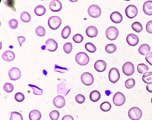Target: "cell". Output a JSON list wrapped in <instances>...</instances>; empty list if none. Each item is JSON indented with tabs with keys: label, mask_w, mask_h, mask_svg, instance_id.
<instances>
[{
	"label": "cell",
	"mask_w": 152,
	"mask_h": 120,
	"mask_svg": "<svg viewBox=\"0 0 152 120\" xmlns=\"http://www.w3.org/2000/svg\"><path fill=\"white\" fill-rule=\"evenodd\" d=\"M86 34L91 38L96 37L98 34V30L94 26H89L86 29Z\"/></svg>",
	"instance_id": "cell-17"
},
{
	"label": "cell",
	"mask_w": 152,
	"mask_h": 120,
	"mask_svg": "<svg viewBox=\"0 0 152 120\" xmlns=\"http://www.w3.org/2000/svg\"><path fill=\"white\" fill-rule=\"evenodd\" d=\"M9 25L12 29H16L18 26V21L16 19H12L9 21Z\"/></svg>",
	"instance_id": "cell-41"
},
{
	"label": "cell",
	"mask_w": 152,
	"mask_h": 120,
	"mask_svg": "<svg viewBox=\"0 0 152 120\" xmlns=\"http://www.w3.org/2000/svg\"><path fill=\"white\" fill-rule=\"evenodd\" d=\"M2 57L3 60H5L6 62H12L15 59V54L11 50H7V51L4 52Z\"/></svg>",
	"instance_id": "cell-19"
},
{
	"label": "cell",
	"mask_w": 152,
	"mask_h": 120,
	"mask_svg": "<svg viewBox=\"0 0 152 120\" xmlns=\"http://www.w3.org/2000/svg\"><path fill=\"white\" fill-rule=\"evenodd\" d=\"M9 120H23V116H21V113L18 112H12L11 113L10 119Z\"/></svg>",
	"instance_id": "cell-32"
},
{
	"label": "cell",
	"mask_w": 152,
	"mask_h": 120,
	"mask_svg": "<svg viewBox=\"0 0 152 120\" xmlns=\"http://www.w3.org/2000/svg\"><path fill=\"white\" fill-rule=\"evenodd\" d=\"M151 103H152V98H151Z\"/></svg>",
	"instance_id": "cell-48"
},
{
	"label": "cell",
	"mask_w": 152,
	"mask_h": 120,
	"mask_svg": "<svg viewBox=\"0 0 152 120\" xmlns=\"http://www.w3.org/2000/svg\"><path fill=\"white\" fill-rule=\"evenodd\" d=\"M108 77H109V80L110 82L116 83L120 78V74H119V70L116 68H112L110 70Z\"/></svg>",
	"instance_id": "cell-7"
},
{
	"label": "cell",
	"mask_w": 152,
	"mask_h": 120,
	"mask_svg": "<svg viewBox=\"0 0 152 120\" xmlns=\"http://www.w3.org/2000/svg\"><path fill=\"white\" fill-rule=\"evenodd\" d=\"M46 11H47V9H46V8L43 6V5H37L36 8H35L34 9V13L37 16H42L43 15L45 14L46 13Z\"/></svg>",
	"instance_id": "cell-25"
},
{
	"label": "cell",
	"mask_w": 152,
	"mask_h": 120,
	"mask_svg": "<svg viewBox=\"0 0 152 120\" xmlns=\"http://www.w3.org/2000/svg\"><path fill=\"white\" fill-rule=\"evenodd\" d=\"M62 120H74L73 117L70 115H66L65 116H63V118L62 119Z\"/></svg>",
	"instance_id": "cell-46"
},
{
	"label": "cell",
	"mask_w": 152,
	"mask_h": 120,
	"mask_svg": "<svg viewBox=\"0 0 152 120\" xmlns=\"http://www.w3.org/2000/svg\"><path fill=\"white\" fill-rule=\"evenodd\" d=\"M81 81L85 85L90 86L94 83V76L91 73H89V72H85V73L81 75Z\"/></svg>",
	"instance_id": "cell-8"
},
{
	"label": "cell",
	"mask_w": 152,
	"mask_h": 120,
	"mask_svg": "<svg viewBox=\"0 0 152 120\" xmlns=\"http://www.w3.org/2000/svg\"><path fill=\"white\" fill-rule=\"evenodd\" d=\"M145 59H146V61L148 62L149 65H152V53H151L148 56H147L146 58H145Z\"/></svg>",
	"instance_id": "cell-44"
},
{
	"label": "cell",
	"mask_w": 152,
	"mask_h": 120,
	"mask_svg": "<svg viewBox=\"0 0 152 120\" xmlns=\"http://www.w3.org/2000/svg\"><path fill=\"white\" fill-rule=\"evenodd\" d=\"M111 107H112V106H111L110 103H109V102H107V101L104 102V103H101L100 106V110L104 112L110 111V110H111Z\"/></svg>",
	"instance_id": "cell-30"
},
{
	"label": "cell",
	"mask_w": 152,
	"mask_h": 120,
	"mask_svg": "<svg viewBox=\"0 0 152 120\" xmlns=\"http://www.w3.org/2000/svg\"><path fill=\"white\" fill-rule=\"evenodd\" d=\"M88 15L91 17L94 18H97L100 17V15H101V9H100V6L97 5H91L88 8Z\"/></svg>",
	"instance_id": "cell-5"
},
{
	"label": "cell",
	"mask_w": 152,
	"mask_h": 120,
	"mask_svg": "<svg viewBox=\"0 0 152 120\" xmlns=\"http://www.w3.org/2000/svg\"><path fill=\"white\" fill-rule=\"evenodd\" d=\"M110 20L115 24H119L123 21V16L118 12H113L110 15Z\"/></svg>",
	"instance_id": "cell-18"
},
{
	"label": "cell",
	"mask_w": 152,
	"mask_h": 120,
	"mask_svg": "<svg viewBox=\"0 0 152 120\" xmlns=\"http://www.w3.org/2000/svg\"><path fill=\"white\" fill-rule=\"evenodd\" d=\"M138 53L142 56H148L151 53V47L148 44H142L138 48Z\"/></svg>",
	"instance_id": "cell-20"
},
{
	"label": "cell",
	"mask_w": 152,
	"mask_h": 120,
	"mask_svg": "<svg viewBox=\"0 0 152 120\" xmlns=\"http://www.w3.org/2000/svg\"><path fill=\"white\" fill-rule=\"evenodd\" d=\"M59 115H60L59 112H58L57 110H53V111L50 113V117L52 120H57L59 119Z\"/></svg>",
	"instance_id": "cell-39"
},
{
	"label": "cell",
	"mask_w": 152,
	"mask_h": 120,
	"mask_svg": "<svg viewBox=\"0 0 152 120\" xmlns=\"http://www.w3.org/2000/svg\"><path fill=\"white\" fill-rule=\"evenodd\" d=\"M137 70H138V73H140V74H145L148 71V67L145 64L140 63L137 65Z\"/></svg>",
	"instance_id": "cell-26"
},
{
	"label": "cell",
	"mask_w": 152,
	"mask_h": 120,
	"mask_svg": "<svg viewBox=\"0 0 152 120\" xmlns=\"http://www.w3.org/2000/svg\"><path fill=\"white\" fill-rule=\"evenodd\" d=\"M95 70L98 72H103L107 69V62L104 60H97L94 63Z\"/></svg>",
	"instance_id": "cell-15"
},
{
	"label": "cell",
	"mask_w": 152,
	"mask_h": 120,
	"mask_svg": "<svg viewBox=\"0 0 152 120\" xmlns=\"http://www.w3.org/2000/svg\"><path fill=\"white\" fill-rule=\"evenodd\" d=\"M35 32H36V34L39 37H43L46 34V30L42 26H38L35 30Z\"/></svg>",
	"instance_id": "cell-35"
},
{
	"label": "cell",
	"mask_w": 152,
	"mask_h": 120,
	"mask_svg": "<svg viewBox=\"0 0 152 120\" xmlns=\"http://www.w3.org/2000/svg\"><path fill=\"white\" fill-rule=\"evenodd\" d=\"M128 116L132 120H139L142 116V112L138 107H132L129 110Z\"/></svg>",
	"instance_id": "cell-3"
},
{
	"label": "cell",
	"mask_w": 152,
	"mask_h": 120,
	"mask_svg": "<svg viewBox=\"0 0 152 120\" xmlns=\"http://www.w3.org/2000/svg\"><path fill=\"white\" fill-rule=\"evenodd\" d=\"M135 85V79L129 78L128 80H126L125 82V86L127 89H131V88H134V86Z\"/></svg>",
	"instance_id": "cell-33"
},
{
	"label": "cell",
	"mask_w": 152,
	"mask_h": 120,
	"mask_svg": "<svg viewBox=\"0 0 152 120\" xmlns=\"http://www.w3.org/2000/svg\"><path fill=\"white\" fill-rule=\"evenodd\" d=\"M85 46L87 51H88L89 53H94L96 52V50H97V48H96V46H94V44H93V43H87Z\"/></svg>",
	"instance_id": "cell-34"
},
{
	"label": "cell",
	"mask_w": 152,
	"mask_h": 120,
	"mask_svg": "<svg viewBox=\"0 0 152 120\" xmlns=\"http://www.w3.org/2000/svg\"><path fill=\"white\" fill-rule=\"evenodd\" d=\"M41 113L37 110H34L30 112L29 119L30 120H40L41 119Z\"/></svg>",
	"instance_id": "cell-22"
},
{
	"label": "cell",
	"mask_w": 152,
	"mask_h": 120,
	"mask_svg": "<svg viewBox=\"0 0 152 120\" xmlns=\"http://www.w3.org/2000/svg\"><path fill=\"white\" fill-rule=\"evenodd\" d=\"M132 28L137 33L142 32V29H143L142 24L140 22H138V21H135L132 24Z\"/></svg>",
	"instance_id": "cell-29"
},
{
	"label": "cell",
	"mask_w": 152,
	"mask_h": 120,
	"mask_svg": "<svg viewBox=\"0 0 152 120\" xmlns=\"http://www.w3.org/2000/svg\"><path fill=\"white\" fill-rule=\"evenodd\" d=\"M70 34H71V28H70L69 26H66V27L62 29L61 35H62V37L63 38V39H67V38L70 36Z\"/></svg>",
	"instance_id": "cell-27"
},
{
	"label": "cell",
	"mask_w": 152,
	"mask_h": 120,
	"mask_svg": "<svg viewBox=\"0 0 152 120\" xmlns=\"http://www.w3.org/2000/svg\"><path fill=\"white\" fill-rule=\"evenodd\" d=\"M146 31L149 34H152V21H149L146 24Z\"/></svg>",
	"instance_id": "cell-43"
},
{
	"label": "cell",
	"mask_w": 152,
	"mask_h": 120,
	"mask_svg": "<svg viewBox=\"0 0 152 120\" xmlns=\"http://www.w3.org/2000/svg\"><path fill=\"white\" fill-rule=\"evenodd\" d=\"M24 98H25V97H24V95L21 92L16 93L15 95V99L16 101H18V102L24 101Z\"/></svg>",
	"instance_id": "cell-40"
},
{
	"label": "cell",
	"mask_w": 152,
	"mask_h": 120,
	"mask_svg": "<svg viewBox=\"0 0 152 120\" xmlns=\"http://www.w3.org/2000/svg\"><path fill=\"white\" fill-rule=\"evenodd\" d=\"M9 78L12 81H17L21 76V72L18 68H12L9 72Z\"/></svg>",
	"instance_id": "cell-11"
},
{
	"label": "cell",
	"mask_w": 152,
	"mask_h": 120,
	"mask_svg": "<svg viewBox=\"0 0 152 120\" xmlns=\"http://www.w3.org/2000/svg\"><path fill=\"white\" fill-rule=\"evenodd\" d=\"M72 40H74V42H75L76 43H80L83 41L84 37L83 36H82L81 34H75L74 36H73Z\"/></svg>",
	"instance_id": "cell-38"
},
{
	"label": "cell",
	"mask_w": 152,
	"mask_h": 120,
	"mask_svg": "<svg viewBox=\"0 0 152 120\" xmlns=\"http://www.w3.org/2000/svg\"><path fill=\"white\" fill-rule=\"evenodd\" d=\"M113 102L116 106H121L126 102V97L121 92H117L113 95Z\"/></svg>",
	"instance_id": "cell-6"
},
{
	"label": "cell",
	"mask_w": 152,
	"mask_h": 120,
	"mask_svg": "<svg viewBox=\"0 0 152 120\" xmlns=\"http://www.w3.org/2000/svg\"><path fill=\"white\" fill-rule=\"evenodd\" d=\"M126 41H127L128 44L130 45L131 46H135L139 43V38L137 35L130 34H128V36L126 37Z\"/></svg>",
	"instance_id": "cell-13"
},
{
	"label": "cell",
	"mask_w": 152,
	"mask_h": 120,
	"mask_svg": "<svg viewBox=\"0 0 152 120\" xmlns=\"http://www.w3.org/2000/svg\"><path fill=\"white\" fill-rule=\"evenodd\" d=\"M105 50L107 53H113L116 51V45L112 44V43H110V44H107L105 46Z\"/></svg>",
	"instance_id": "cell-31"
},
{
	"label": "cell",
	"mask_w": 152,
	"mask_h": 120,
	"mask_svg": "<svg viewBox=\"0 0 152 120\" xmlns=\"http://www.w3.org/2000/svg\"><path fill=\"white\" fill-rule=\"evenodd\" d=\"M75 61L78 65H88L89 61H90V58H89V56H88L85 53L80 52V53L76 54Z\"/></svg>",
	"instance_id": "cell-2"
},
{
	"label": "cell",
	"mask_w": 152,
	"mask_h": 120,
	"mask_svg": "<svg viewBox=\"0 0 152 120\" xmlns=\"http://www.w3.org/2000/svg\"><path fill=\"white\" fill-rule=\"evenodd\" d=\"M21 20L23 22L28 23L31 21V17L29 13H28L27 12H23L21 14Z\"/></svg>",
	"instance_id": "cell-28"
},
{
	"label": "cell",
	"mask_w": 152,
	"mask_h": 120,
	"mask_svg": "<svg viewBox=\"0 0 152 120\" xmlns=\"http://www.w3.org/2000/svg\"><path fill=\"white\" fill-rule=\"evenodd\" d=\"M63 50H64L66 53L69 54L72 52V44L71 43H65L64 46H63Z\"/></svg>",
	"instance_id": "cell-37"
},
{
	"label": "cell",
	"mask_w": 152,
	"mask_h": 120,
	"mask_svg": "<svg viewBox=\"0 0 152 120\" xmlns=\"http://www.w3.org/2000/svg\"><path fill=\"white\" fill-rule=\"evenodd\" d=\"M62 24V20L59 16L54 15L48 19V25L52 30H57Z\"/></svg>",
	"instance_id": "cell-1"
},
{
	"label": "cell",
	"mask_w": 152,
	"mask_h": 120,
	"mask_svg": "<svg viewBox=\"0 0 152 120\" xmlns=\"http://www.w3.org/2000/svg\"><path fill=\"white\" fill-rule=\"evenodd\" d=\"M18 43L20 46H22V43L25 41V37H24L19 36L18 37Z\"/></svg>",
	"instance_id": "cell-45"
},
{
	"label": "cell",
	"mask_w": 152,
	"mask_h": 120,
	"mask_svg": "<svg viewBox=\"0 0 152 120\" xmlns=\"http://www.w3.org/2000/svg\"><path fill=\"white\" fill-rule=\"evenodd\" d=\"M143 12L147 15H152V1H147L144 3Z\"/></svg>",
	"instance_id": "cell-21"
},
{
	"label": "cell",
	"mask_w": 152,
	"mask_h": 120,
	"mask_svg": "<svg viewBox=\"0 0 152 120\" xmlns=\"http://www.w3.org/2000/svg\"><path fill=\"white\" fill-rule=\"evenodd\" d=\"M119 36V30L116 27H110L106 31V37L109 40H115Z\"/></svg>",
	"instance_id": "cell-4"
},
{
	"label": "cell",
	"mask_w": 152,
	"mask_h": 120,
	"mask_svg": "<svg viewBox=\"0 0 152 120\" xmlns=\"http://www.w3.org/2000/svg\"><path fill=\"white\" fill-rule=\"evenodd\" d=\"M75 100L78 103H79V104H81V103H83L85 101V97L84 96V95H82V94L76 95Z\"/></svg>",
	"instance_id": "cell-42"
},
{
	"label": "cell",
	"mask_w": 152,
	"mask_h": 120,
	"mask_svg": "<svg viewBox=\"0 0 152 120\" xmlns=\"http://www.w3.org/2000/svg\"><path fill=\"white\" fill-rule=\"evenodd\" d=\"M62 4H61V2H59V1H58V0H53V1L50 2V9L52 12H59V11L62 9Z\"/></svg>",
	"instance_id": "cell-16"
},
{
	"label": "cell",
	"mask_w": 152,
	"mask_h": 120,
	"mask_svg": "<svg viewBox=\"0 0 152 120\" xmlns=\"http://www.w3.org/2000/svg\"><path fill=\"white\" fill-rule=\"evenodd\" d=\"M100 97H101V94L98 91H93L90 94L89 97L92 102H97L100 99Z\"/></svg>",
	"instance_id": "cell-24"
},
{
	"label": "cell",
	"mask_w": 152,
	"mask_h": 120,
	"mask_svg": "<svg viewBox=\"0 0 152 120\" xmlns=\"http://www.w3.org/2000/svg\"><path fill=\"white\" fill-rule=\"evenodd\" d=\"M3 90L7 93H12L14 91V86L12 83H5L3 85Z\"/></svg>",
	"instance_id": "cell-36"
},
{
	"label": "cell",
	"mask_w": 152,
	"mask_h": 120,
	"mask_svg": "<svg viewBox=\"0 0 152 120\" xmlns=\"http://www.w3.org/2000/svg\"><path fill=\"white\" fill-rule=\"evenodd\" d=\"M125 12L129 18H134L138 14V9L135 5H129L126 7Z\"/></svg>",
	"instance_id": "cell-10"
},
{
	"label": "cell",
	"mask_w": 152,
	"mask_h": 120,
	"mask_svg": "<svg viewBox=\"0 0 152 120\" xmlns=\"http://www.w3.org/2000/svg\"><path fill=\"white\" fill-rule=\"evenodd\" d=\"M123 72L126 76H131L135 72V66L131 62H127L123 65Z\"/></svg>",
	"instance_id": "cell-9"
},
{
	"label": "cell",
	"mask_w": 152,
	"mask_h": 120,
	"mask_svg": "<svg viewBox=\"0 0 152 120\" xmlns=\"http://www.w3.org/2000/svg\"><path fill=\"white\" fill-rule=\"evenodd\" d=\"M53 105L56 108H62L66 105V100L64 97L58 95L53 99Z\"/></svg>",
	"instance_id": "cell-12"
},
{
	"label": "cell",
	"mask_w": 152,
	"mask_h": 120,
	"mask_svg": "<svg viewBox=\"0 0 152 120\" xmlns=\"http://www.w3.org/2000/svg\"><path fill=\"white\" fill-rule=\"evenodd\" d=\"M47 50L50 52H55L58 48V44L53 39H48L45 43Z\"/></svg>",
	"instance_id": "cell-14"
},
{
	"label": "cell",
	"mask_w": 152,
	"mask_h": 120,
	"mask_svg": "<svg viewBox=\"0 0 152 120\" xmlns=\"http://www.w3.org/2000/svg\"><path fill=\"white\" fill-rule=\"evenodd\" d=\"M146 89H147V91H148V92L152 93V84H148V85L146 86Z\"/></svg>",
	"instance_id": "cell-47"
},
{
	"label": "cell",
	"mask_w": 152,
	"mask_h": 120,
	"mask_svg": "<svg viewBox=\"0 0 152 120\" xmlns=\"http://www.w3.org/2000/svg\"><path fill=\"white\" fill-rule=\"evenodd\" d=\"M142 81L147 84H152V72H148L142 76Z\"/></svg>",
	"instance_id": "cell-23"
}]
</instances>
